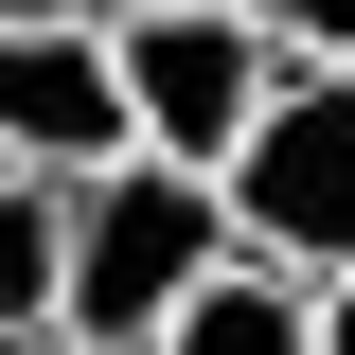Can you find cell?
<instances>
[{"mask_svg": "<svg viewBox=\"0 0 355 355\" xmlns=\"http://www.w3.org/2000/svg\"><path fill=\"white\" fill-rule=\"evenodd\" d=\"M214 266H231V196L214 178L196 160H107V178H71V320L53 338L71 355H160Z\"/></svg>", "mask_w": 355, "mask_h": 355, "instance_id": "6da1fadb", "label": "cell"}, {"mask_svg": "<svg viewBox=\"0 0 355 355\" xmlns=\"http://www.w3.org/2000/svg\"><path fill=\"white\" fill-rule=\"evenodd\" d=\"M107 53H125L142 160H196V178H231V142L266 125V89L302 71L249 0H107Z\"/></svg>", "mask_w": 355, "mask_h": 355, "instance_id": "7a4b0ae2", "label": "cell"}, {"mask_svg": "<svg viewBox=\"0 0 355 355\" xmlns=\"http://www.w3.org/2000/svg\"><path fill=\"white\" fill-rule=\"evenodd\" d=\"M214 196H231V249L338 284V266H355V53H302V71L266 89V125L231 142Z\"/></svg>", "mask_w": 355, "mask_h": 355, "instance_id": "3957f363", "label": "cell"}, {"mask_svg": "<svg viewBox=\"0 0 355 355\" xmlns=\"http://www.w3.org/2000/svg\"><path fill=\"white\" fill-rule=\"evenodd\" d=\"M0 160H18V178H107V160H142V107H125L107 18H0Z\"/></svg>", "mask_w": 355, "mask_h": 355, "instance_id": "277c9868", "label": "cell"}, {"mask_svg": "<svg viewBox=\"0 0 355 355\" xmlns=\"http://www.w3.org/2000/svg\"><path fill=\"white\" fill-rule=\"evenodd\" d=\"M160 355H320V284H302V266H266V249H231L214 284L178 302Z\"/></svg>", "mask_w": 355, "mask_h": 355, "instance_id": "5b68a950", "label": "cell"}, {"mask_svg": "<svg viewBox=\"0 0 355 355\" xmlns=\"http://www.w3.org/2000/svg\"><path fill=\"white\" fill-rule=\"evenodd\" d=\"M71 320V178H0V338Z\"/></svg>", "mask_w": 355, "mask_h": 355, "instance_id": "8992f818", "label": "cell"}, {"mask_svg": "<svg viewBox=\"0 0 355 355\" xmlns=\"http://www.w3.org/2000/svg\"><path fill=\"white\" fill-rule=\"evenodd\" d=\"M249 18H266L284 53H355V0H249Z\"/></svg>", "mask_w": 355, "mask_h": 355, "instance_id": "52a82bcc", "label": "cell"}, {"mask_svg": "<svg viewBox=\"0 0 355 355\" xmlns=\"http://www.w3.org/2000/svg\"><path fill=\"white\" fill-rule=\"evenodd\" d=\"M320 355H355V266H338V284H320Z\"/></svg>", "mask_w": 355, "mask_h": 355, "instance_id": "ba28073f", "label": "cell"}, {"mask_svg": "<svg viewBox=\"0 0 355 355\" xmlns=\"http://www.w3.org/2000/svg\"><path fill=\"white\" fill-rule=\"evenodd\" d=\"M0 18H107V0H0Z\"/></svg>", "mask_w": 355, "mask_h": 355, "instance_id": "9c48e42d", "label": "cell"}, {"mask_svg": "<svg viewBox=\"0 0 355 355\" xmlns=\"http://www.w3.org/2000/svg\"><path fill=\"white\" fill-rule=\"evenodd\" d=\"M0 178H18V160H0Z\"/></svg>", "mask_w": 355, "mask_h": 355, "instance_id": "30bf717a", "label": "cell"}]
</instances>
